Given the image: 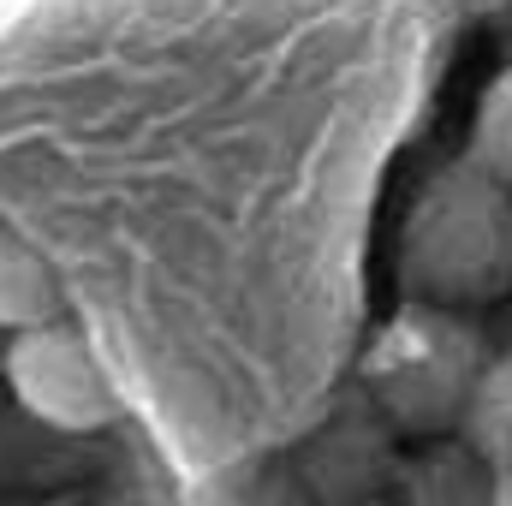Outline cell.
<instances>
[{
  "instance_id": "obj_3",
  "label": "cell",
  "mask_w": 512,
  "mask_h": 506,
  "mask_svg": "<svg viewBox=\"0 0 512 506\" xmlns=\"http://www.w3.org/2000/svg\"><path fill=\"white\" fill-rule=\"evenodd\" d=\"M0 376L12 387V399L24 405V417H36L42 429H60V435L114 429L120 411H126L102 352L90 346V334L72 316L48 322V328H30V334H12L6 358H0Z\"/></svg>"
},
{
  "instance_id": "obj_2",
  "label": "cell",
  "mask_w": 512,
  "mask_h": 506,
  "mask_svg": "<svg viewBox=\"0 0 512 506\" xmlns=\"http://www.w3.org/2000/svg\"><path fill=\"white\" fill-rule=\"evenodd\" d=\"M483 364L489 352L465 310L405 298L364 352V405L393 435H447L465 423Z\"/></svg>"
},
{
  "instance_id": "obj_6",
  "label": "cell",
  "mask_w": 512,
  "mask_h": 506,
  "mask_svg": "<svg viewBox=\"0 0 512 506\" xmlns=\"http://www.w3.org/2000/svg\"><path fill=\"white\" fill-rule=\"evenodd\" d=\"M465 155L512 191V66H501V72L483 84L477 114H471V149H465Z\"/></svg>"
},
{
  "instance_id": "obj_4",
  "label": "cell",
  "mask_w": 512,
  "mask_h": 506,
  "mask_svg": "<svg viewBox=\"0 0 512 506\" xmlns=\"http://www.w3.org/2000/svg\"><path fill=\"white\" fill-rule=\"evenodd\" d=\"M66 280L24 233L0 227V340L66 322Z\"/></svg>"
},
{
  "instance_id": "obj_5",
  "label": "cell",
  "mask_w": 512,
  "mask_h": 506,
  "mask_svg": "<svg viewBox=\"0 0 512 506\" xmlns=\"http://www.w3.org/2000/svg\"><path fill=\"white\" fill-rule=\"evenodd\" d=\"M459 429L489 465H512V352L483 364V381H477L471 411H465Z\"/></svg>"
},
{
  "instance_id": "obj_7",
  "label": "cell",
  "mask_w": 512,
  "mask_h": 506,
  "mask_svg": "<svg viewBox=\"0 0 512 506\" xmlns=\"http://www.w3.org/2000/svg\"><path fill=\"white\" fill-rule=\"evenodd\" d=\"M191 506H292V495L268 471H221L191 495Z\"/></svg>"
},
{
  "instance_id": "obj_8",
  "label": "cell",
  "mask_w": 512,
  "mask_h": 506,
  "mask_svg": "<svg viewBox=\"0 0 512 506\" xmlns=\"http://www.w3.org/2000/svg\"><path fill=\"white\" fill-rule=\"evenodd\" d=\"M459 6H465V12H507L512 0H459Z\"/></svg>"
},
{
  "instance_id": "obj_1",
  "label": "cell",
  "mask_w": 512,
  "mask_h": 506,
  "mask_svg": "<svg viewBox=\"0 0 512 506\" xmlns=\"http://www.w3.org/2000/svg\"><path fill=\"white\" fill-rule=\"evenodd\" d=\"M399 286L411 304L465 316L512 292V191L471 155L417 185L399 221Z\"/></svg>"
},
{
  "instance_id": "obj_9",
  "label": "cell",
  "mask_w": 512,
  "mask_h": 506,
  "mask_svg": "<svg viewBox=\"0 0 512 506\" xmlns=\"http://www.w3.org/2000/svg\"><path fill=\"white\" fill-rule=\"evenodd\" d=\"M0 358H6V340H0Z\"/></svg>"
}]
</instances>
